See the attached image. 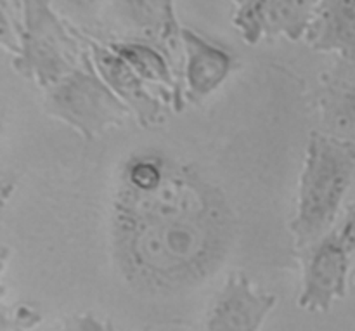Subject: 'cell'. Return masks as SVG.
Masks as SVG:
<instances>
[{
    "instance_id": "ac0fdd59",
    "label": "cell",
    "mask_w": 355,
    "mask_h": 331,
    "mask_svg": "<svg viewBox=\"0 0 355 331\" xmlns=\"http://www.w3.org/2000/svg\"><path fill=\"white\" fill-rule=\"evenodd\" d=\"M354 285H355V274H354Z\"/></svg>"
},
{
    "instance_id": "5b68a950",
    "label": "cell",
    "mask_w": 355,
    "mask_h": 331,
    "mask_svg": "<svg viewBox=\"0 0 355 331\" xmlns=\"http://www.w3.org/2000/svg\"><path fill=\"white\" fill-rule=\"evenodd\" d=\"M302 267L297 304L302 311L324 314L336 300L347 297L350 257L335 232L297 250Z\"/></svg>"
},
{
    "instance_id": "6da1fadb",
    "label": "cell",
    "mask_w": 355,
    "mask_h": 331,
    "mask_svg": "<svg viewBox=\"0 0 355 331\" xmlns=\"http://www.w3.org/2000/svg\"><path fill=\"white\" fill-rule=\"evenodd\" d=\"M234 229L225 193L193 163L142 149L118 169L110 252L114 269L137 294L170 297L200 288L224 266Z\"/></svg>"
},
{
    "instance_id": "9a60e30c",
    "label": "cell",
    "mask_w": 355,
    "mask_h": 331,
    "mask_svg": "<svg viewBox=\"0 0 355 331\" xmlns=\"http://www.w3.org/2000/svg\"><path fill=\"white\" fill-rule=\"evenodd\" d=\"M42 321V314L30 304H14L2 307V330L0 331H30Z\"/></svg>"
},
{
    "instance_id": "30bf717a",
    "label": "cell",
    "mask_w": 355,
    "mask_h": 331,
    "mask_svg": "<svg viewBox=\"0 0 355 331\" xmlns=\"http://www.w3.org/2000/svg\"><path fill=\"white\" fill-rule=\"evenodd\" d=\"M114 23L125 37L158 44L177 58L180 54V26L175 0H110Z\"/></svg>"
},
{
    "instance_id": "3957f363",
    "label": "cell",
    "mask_w": 355,
    "mask_h": 331,
    "mask_svg": "<svg viewBox=\"0 0 355 331\" xmlns=\"http://www.w3.org/2000/svg\"><path fill=\"white\" fill-rule=\"evenodd\" d=\"M87 47L83 35L73 30L47 0H23L19 42L12 68L40 89H47L82 65Z\"/></svg>"
},
{
    "instance_id": "e0dca14e",
    "label": "cell",
    "mask_w": 355,
    "mask_h": 331,
    "mask_svg": "<svg viewBox=\"0 0 355 331\" xmlns=\"http://www.w3.org/2000/svg\"><path fill=\"white\" fill-rule=\"evenodd\" d=\"M333 232L350 253H355V201L347 205Z\"/></svg>"
},
{
    "instance_id": "2e32d148",
    "label": "cell",
    "mask_w": 355,
    "mask_h": 331,
    "mask_svg": "<svg viewBox=\"0 0 355 331\" xmlns=\"http://www.w3.org/2000/svg\"><path fill=\"white\" fill-rule=\"evenodd\" d=\"M54 331H118L113 323L107 319L97 318L92 312H78L66 316Z\"/></svg>"
},
{
    "instance_id": "8992f818",
    "label": "cell",
    "mask_w": 355,
    "mask_h": 331,
    "mask_svg": "<svg viewBox=\"0 0 355 331\" xmlns=\"http://www.w3.org/2000/svg\"><path fill=\"white\" fill-rule=\"evenodd\" d=\"M319 0H232L231 21L246 45L305 40Z\"/></svg>"
},
{
    "instance_id": "7a4b0ae2",
    "label": "cell",
    "mask_w": 355,
    "mask_h": 331,
    "mask_svg": "<svg viewBox=\"0 0 355 331\" xmlns=\"http://www.w3.org/2000/svg\"><path fill=\"white\" fill-rule=\"evenodd\" d=\"M355 177V141L312 130L298 177L295 214L288 229L295 250L329 235Z\"/></svg>"
},
{
    "instance_id": "4fadbf2b",
    "label": "cell",
    "mask_w": 355,
    "mask_h": 331,
    "mask_svg": "<svg viewBox=\"0 0 355 331\" xmlns=\"http://www.w3.org/2000/svg\"><path fill=\"white\" fill-rule=\"evenodd\" d=\"M305 44L321 54L355 61V0H319Z\"/></svg>"
},
{
    "instance_id": "8fae6325",
    "label": "cell",
    "mask_w": 355,
    "mask_h": 331,
    "mask_svg": "<svg viewBox=\"0 0 355 331\" xmlns=\"http://www.w3.org/2000/svg\"><path fill=\"white\" fill-rule=\"evenodd\" d=\"M319 130L355 141V61L335 58L315 89Z\"/></svg>"
},
{
    "instance_id": "52a82bcc",
    "label": "cell",
    "mask_w": 355,
    "mask_h": 331,
    "mask_svg": "<svg viewBox=\"0 0 355 331\" xmlns=\"http://www.w3.org/2000/svg\"><path fill=\"white\" fill-rule=\"evenodd\" d=\"M83 40L94 68L116 94L118 99L130 110L132 118H135L142 128L159 127L166 120L170 111H173L168 99L146 83L104 38L83 35Z\"/></svg>"
},
{
    "instance_id": "277c9868",
    "label": "cell",
    "mask_w": 355,
    "mask_h": 331,
    "mask_svg": "<svg viewBox=\"0 0 355 331\" xmlns=\"http://www.w3.org/2000/svg\"><path fill=\"white\" fill-rule=\"evenodd\" d=\"M42 106L49 117L68 125L85 141H96L132 117L94 68L89 52L82 65L44 89Z\"/></svg>"
},
{
    "instance_id": "7c38bea8",
    "label": "cell",
    "mask_w": 355,
    "mask_h": 331,
    "mask_svg": "<svg viewBox=\"0 0 355 331\" xmlns=\"http://www.w3.org/2000/svg\"><path fill=\"white\" fill-rule=\"evenodd\" d=\"M106 42L123 61H127L135 69V73L146 83L168 99L173 113L184 110L186 101L182 94L180 71H177V61L170 52L159 47L158 44L142 38L123 37Z\"/></svg>"
},
{
    "instance_id": "ba28073f",
    "label": "cell",
    "mask_w": 355,
    "mask_h": 331,
    "mask_svg": "<svg viewBox=\"0 0 355 331\" xmlns=\"http://www.w3.org/2000/svg\"><path fill=\"white\" fill-rule=\"evenodd\" d=\"M180 54L182 94L189 104L214 96L238 66L234 52L187 26L180 30Z\"/></svg>"
},
{
    "instance_id": "5bb4252c",
    "label": "cell",
    "mask_w": 355,
    "mask_h": 331,
    "mask_svg": "<svg viewBox=\"0 0 355 331\" xmlns=\"http://www.w3.org/2000/svg\"><path fill=\"white\" fill-rule=\"evenodd\" d=\"M49 6L80 35L97 37L103 14L110 9V0H47Z\"/></svg>"
},
{
    "instance_id": "9c48e42d",
    "label": "cell",
    "mask_w": 355,
    "mask_h": 331,
    "mask_svg": "<svg viewBox=\"0 0 355 331\" xmlns=\"http://www.w3.org/2000/svg\"><path fill=\"white\" fill-rule=\"evenodd\" d=\"M276 302V295L260 290L245 273L234 271L211 300L200 331H260Z\"/></svg>"
}]
</instances>
